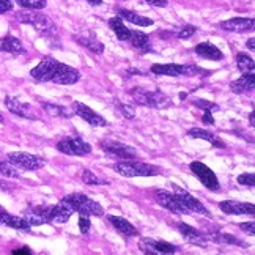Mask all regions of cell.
<instances>
[{"instance_id": "60d3db41", "label": "cell", "mask_w": 255, "mask_h": 255, "mask_svg": "<svg viewBox=\"0 0 255 255\" xmlns=\"http://www.w3.org/2000/svg\"><path fill=\"white\" fill-rule=\"evenodd\" d=\"M77 224H79V230H81V233L87 235L88 232H90V227H92V224H90V216H79V221H77Z\"/></svg>"}, {"instance_id": "ab89813d", "label": "cell", "mask_w": 255, "mask_h": 255, "mask_svg": "<svg viewBox=\"0 0 255 255\" xmlns=\"http://www.w3.org/2000/svg\"><path fill=\"white\" fill-rule=\"evenodd\" d=\"M238 183L241 186H249V188H254L255 186V175L254 173H241L238 176Z\"/></svg>"}, {"instance_id": "8d00e7d4", "label": "cell", "mask_w": 255, "mask_h": 255, "mask_svg": "<svg viewBox=\"0 0 255 255\" xmlns=\"http://www.w3.org/2000/svg\"><path fill=\"white\" fill-rule=\"evenodd\" d=\"M192 104L195 107H199V109H203L205 112H216V111H219V106L216 104V103L202 100V98H195V100L192 101Z\"/></svg>"}, {"instance_id": "d590c367", "label": "cell", "mask_w": 255, "mask_h": 255, "mask_svg": "<svg viewBox=\"0 0 255 255\" xmlns=\"http://www.w3.org/2000/svg\"><path fill=\"white\" fill-rule=\"evenodd\" d=\"M0 175H3L5 178H19V170L11 162L0 161Z\"/></svg>"}, {"instance_id": "52a82bcc", "label": "cell", "mask_w": 255, "mask_h": 255, "mask_svg": "<svg viewBox=\"0 0 255 255\" xmlns=\"http://www.w3.org/2000/svg\"><path fill=\"white\" fill-rule=\"evenodd\" d=\"M151 73L153 74H159V76H172V77H178V76H194L202 73L200 68L195 65H178V63H156L151 66Z\"/></svg>"}, {"instance_id": "2e32d148", "label": "cell", "mask_w": 255, "mask_h": 255, "mask_svg": "<svg viewBox=\"0 0 255 255\" xmlns=\"http://www.w3.org/2000/svg\"><path fill=\"white\" fill-rule=\"evenodd\" d=\"M175 195L178 197L180 203L183 205V207L188 210L189 213H197V214H203V216H211V213L205 208V205L197 200L194 197V195H191L188 191H184V189H180V188H176V192Z\"/></svg>"}, {"instance_id": "cb8c5ba5", "label": "cell", "mask_w": 255, "mask_h": 255, "mask_svg": "<svg viewBox=\"0 0 255 255\" xmlns=\"http://www.w3.org/2000/svg\"><path fill=\"white\" fill-rule=\"evenodd\" d=\"M255 88V76L254 73H244L240 79L233 81L230 84V90L237 95H241V93H251L254 92Z\"/></svg>"}, {"instance_id": "4dcf8cb0", "label": "cell", "mask_w": 255, "mask_h": 255, "mask_svg": "<svg viewBox=\"0 0 255 255\" xmlns=\"http://www.w3.org/2000/svg\"><path fill=\"white\" fill-rule=\"evenodd\" d=\"M129 41L132 43V46L135 49H139L142 52H151V46H150V36L143 33V32H131V38Z\"/></svg>"}, {"instance_id": "b9f144b4", "label": "cell", "mask_w": 255, "mask_h": 255, "mask_svg": "<svg viewBox=\"0 0 255 255\" xmlns=\"http://www.w3.org/2000/svg\"><path fill=\"white\" fill-rule=\"evenodd\" d=\"M238 227L244 232V233H248L249 237H254L255 235V224L251 221V222H241Z\"/></svg>"}, {"instance_id": "3957f363", "label": "cell", "mask_w": 255, "mask_h": 255, "mask_svg": "<svg viewBox=\"0 0 255 255\" xmlns=\"http://www.w3.org/2000/svg\"><path fill=\"white\" fill-rule=\"evenodd\" d=\"M27 211L41 218L44 224H65L73 216V210L62 202L57 205H36V207L28 208Z\"/></svg>"}, {"instance_id": "9a60e30c", "label": "cell", "mask_w": 255, "mask_h": 255, "mask_svg": "<svg viewBox=\"0 0 255 255\" xmlns=\"http://www.w3.org/2000/svg\"><path fill=\"white\" fill-rule=\"evenodd\" d=\"M156 199H158V202H159V205L162 208L172 211L173 214H189V211L180 203V200L175 195V192L159 189V191H156Z\"/></svg>"}, {"instance_id": "f35d334b", "label": "cell", "mask_w": 255, "mask_h": 255, "mask_svg": "<svg viewBox=\"0 0 255 255\" xmlns=\"http://www.w3.org/2000/svg\"><path fill=\"white\" fill-rule=\"evenodd\" d=\"M195 32H197V27H194V25L188 24V25L181 27V30H180L178 33H176V36H178L180 40H188V38H191Z\"/></svg>"}, {"instance_id": "1f68e13d", "label": "cell", "mask_w": 255, "mask_h": 255, "mask_svg": "<svg viewBox=\"0 0 255 255\" xmlns=\"http://www.w3.org/2000/svg\"><path fill=\"white\" fill-rule=\"evenodd\" d=\"M237 65H238V70L243 74L244 73H254V70H255V62L248 54H238L237 55Z\"/></svg>"}, {"instance_id": "681fc988", "label": "cell", "mask_w": 255, "mask_h": 255, "mask_svg": "<svg viewBox=\"0 0 255 255\" xmlns=\"http://www.w3.org/2000/svg\"><path fill=\"white\" fill-rule=\"evenodd\" d=\"M249 122H251V126H255V119H254V112L249 115Z\"/></svg>"}, {"instance_id": "9c48e42d", "label": "cell", "mask_w": 255, "mask_h": 255, "mask_svg": "<svg viewBox=\"0 0 255 255\" xmlns=\"http://www.w3.org/2000/svg\"><path fill=\"white\" fill-rule=\"evenodd\" d=\"M139 249L145 255H175L178 248L164 240H153V238H140Z\"/></svg>"}, {"instance_id": "277c9868", "label": "cell", "mask_w": 255, "mask_h": 255, "mask_svg": "<svg viewBox=\"0 0 255 255\" xmlns=\"http://www.w3.org/2000/svg\"><path fill=\"white\" fill-rule=\"evenodd\" d=\"M129 93L137 104L151 107V109H167V107L172 106L170 96L159 90H145V88L135 87Z\"/></svg>"}, {"instance_id": "e0dca14e", "label": "cell", "mask_w": 255, "mask_h": 255, "mask_svg": "<svg viewBox=\"0 0 255 255\" xmlns=\"http://www.w3.org/2000/svg\"><path fill=\"white\" fill-rule=\"evenodd\" d=\"M0 224L5 225V227H9V229H14V230H19V232H30V225L28 222L21 218V216H14L11 213H8L2 205H0Z\"/></svg>"}, {"instance_id": "d6986e66", "label": "cell", "mask_w": 255, "mask_h": 255, "mask_svg": "<svg viewBox=\"0 0 255 255\" xmlns=\"http://www.w3.org/2000/svg\"><path fill=\"white\" fill-rule=\"evenodd\" d=\"M219 208L222 210V213L225 214H249L254 216L255 214V207L254 203H246V202H235V200H225L219 203Z\"/></svg>"}, {"instance_id": "6da1fadb", "label": "cell", "mask_w": 255, "mask_h": 255, "mask_svg": "<svg viewBox=\"0 0 255 255\" xmlns=\"http://www.w3.org/2000/svg\"><path fill=\"white\" fill-rule=\"evenodd\" d=\"M16 19L19 22L32 25L38 33L44 36H54L57 35V25L51 17L43 14L38 9H22L16 13Z\"/></svg>"}, {"instance_id": "d6a6232c", "label": "cell", "mask_w": 255, "mask_h": 255, "mask_svg": "<svg viewBox=\"0 0 255 255\" xmlns=\"http://www.w3.org/2000/svg\"><path fill=\"white\" fill-rule=\"evenodd\" d=\"M43 107L52 117H60V119H70V117H71L70 111H68L66 107H63V106H57V104H52V103H43Z\"/></svg>"}, {"instance_id": "f907efd6", "label": "cell", "mask_w": 255, "mask_h": 255, "mask_svg": "<svg viewBox=\"0 0 255 255\" xmlns=\"http://www.w3.org/2000/svg\"><path fill=\"white\" fill-rule=\"evenodd\" d=\"M0 123H3V115L0 114Z\"/></svg>"}, {"instance_id": "5b68a950", "label": "cell", "mask_w": 255, "mask_h": 255, "mask_svg": "<svg viewBox=\"0 0 255 255\" xmlns=\"http://www.w3.org/2000/svg\"><path fill=\"white\" fill-rule=\"evenodd\" d=\"M114 170L117 173H120L122 176H126V178H135V176H156L161 173V170L156 167V165L140 162L135 159L117 162L114 165Z\"/></svg>"}, {"instance_id": "c3c4849f", "label": "cell", "mask_w": 255, "mask_h": 255, "mask_svg": "<svg viewBox=\"0 0 255 255\" xmlns=\"http://www.w3.org/2000/svg\"><path fill=\"white\" fill-rule=\"evenodd\" d=\"M248 47L251 49V51H254V49H255V43H254V38H251V40H248Z\"/></svg>"}, {"instance_id": "e575fe53", "label": "cell", "mask_w": 255, "mask_h": 255, "mask_svg": "<svg viewBox=\"0 0 255 255\" xmlns=\"http://www.w3.org/2000/svg\"><path fill=\"white\" fill-rule=\"evenodd\" d=\"M114 104H115L117 109L122 112V115L126 117V119H134V117H135V107L132 104H129V103H120V100H117V98L114 100Z\"/></svg>"}, {"instance_id": "7dc6e473", "label": "cell", "mask_w": 255, "mask_h": 255, "mask_svg": "<svg viewBox=\"0 0 255 255\" xmlns=\"http://www.w3.org/2000/svg\"><path fill=\"white\" fill-rule=\"evenodd\" d=\"M85 2H88L92 6H98V5L103 3V0H85Z\"/></svg>"}, {"instance_id": "f6af8a7d", "label": "cell", "mask_w": 255, "mask_h": 255, "mask_svg": "<svg viewBox=\"0 0 255 255\" xmlns=\"http://www.w3.org/2000/svg\"><path fill=\"white\" fill-rule=\"evenodd\" d=\"M202 122L203 125H214V117H213V112H205L203 117H202Z\"/></svg>"}, {"instance_id": "836d02e7", "label": "cell", "mask_w": 255, "mask_h": 255, "mask_svg": "<svg viewBox=\"0 0 255 255\" xmlns=\"http://www.w3.org/2000/svg\"><path fill=\"white\" fill-rule=\"evenodd\" d=\"M82 181L85 184H88V186H106V184H109V181H107V180L100 178V176H96L90 170H84L82 172Z\"/></svg>"}, {"instance_id": "f1b7e54d", "label": "cell", "mask_w": 255, "mask_h": 255, "mask_svg": "<svg viewBox=\"0 0 255 255\" xmlns=\"http://www.w3.org/2000/svg\"><path fill=\"white\" fill-rule=\"evenodd\" d=\"M109 27L114 30V33L117 35L120 41H129L131 38V30L125 25V22L122 21V17L115 16L109 19Z\"/></svg>"}, {"instance_id": "ac0fdd59", "label": "cell", "mask_w": 255, "mask_h": 255, "mask_svg": "<svg viewBox=\"0 0 255 255\" xmlns=\"http://www.w3.org/2000/svg\"><path fill=\"white\" fill-rule=\"evenodd\" d=\"M222 30L235 32V33H244V32H252L254 30V19L252 17H233L229 21H222L219 24Z\"/></svg>"}, {"instance_id": "7bdbcfd3", "label": "cell", "mask_w": 255, "mask_h": 255, "mask_svg": "<svg viewBox=\"0 0 255 255\" xmlns=\"http://www.w3.org/2000/svg\"><path fill=\"white\" fill-rule=\"evenodd\" d=\"M13 9V0H0V14H5Z\"/></svg>"}, {"instance_id": "30bf717a", "label": "cell", "mask_w": 255, "mask_h": 255, "mask_svg": "<svg viewBox=\"0 0 255 255\" xmlns=\"http://www.w3.org/2000/svg\"><path fill=\"white\" fill-rule=\"evenodd\" d=\"M191 170L194 172V175L197 176L199 181L207 189H210L213 192H218L221 189V184H219L218 176H216V173L208 167V165H205L200 161H194V162H191Z\"/></svg>"}, {"instance_id": "8fae6325", "label": "cell", "mask_w": 255, "mask_h": 255, "mask_svg": "<svg viewBox=\"0 0 255 255\" xmlns=\"http://www.w3.org/2000/svg\"><path fill=\"white\" fill-rule=\"evenodd\" d=\"M101 148L104 153L117 156V158H120L122 161H132L137 158V150L134 146H129L117 140H103Z\"/></svg>"}, {"instance_id": "8992f818", "label": "cell", "mask_w": 255, "mask_h": 255, "mask_svg": "<svg viewBox=\"0 0 255 255\" xmlns=\"http://www.w3.org/2000/svg\"><path fill=\"white\" fill-rule=\"evenodd\" d=\"M6 161L11 162L16 169L21 170H40L46 165V159L41 158V156L36 154H30V153H24V151H14V153H8Z\"/></svg>"}, {"instance_id": "7a4b0ae2", "label": "cell", "mask_w": 255, "mask_h": 255, "mask_svg": "<svg viewBox=\"0 0 255 255\" xmlns=\"http://www.w3.org/2000/svg\"><path fill=\"white\" fill-rule=\"evenodd\" d=\"M62 203H65L66 207H70L73 213H79V216H96V218H101L104 214V208L100 203L92 200L88 195L81 194V192H73L68 194L62 199Z\"/></svg>"}, {"instance_id": "ba28073f", "label": "cell", "mask_w": 255, "mask_h": 255, "mask_svg": "<svg viewBox=\"0 0 255 255\" xmlns=\"http://www.w3.org/2000/svg\"><path fill=\"white\" fill-rule=\"evenodd\" d=\"M57 150L68 156H87L92 153V145L82 140L81 137H63L58 140Z\"/></svg>"}, {"instance_id": "7402d4cb", "label": "cell", "mask_w": 255, "mask_h": 255, "mask_svg": "<svg viewBox=\"0 0 255 255\" xmlns=\"http://www.w3.org/2000/svg\"><path fill=\"white\" fill-rule=\"evenodd\" d=\"M178 232L184 237V240L191 243V244H197V246H207V241L208 238L205 237V235L202 232H199L197 229L191 227V225L184 224V222H178Z\"/></svg>"}, {"instance_id": "44dd1931", "label": "cell", "mask_w": 255, "mask_h": 255, "mask_svg": "<svg viewBox=\"0 0 255 255\" xmlns=\"http://www.w3.org/2000/svg\"><path fill=\"white\" fill-rule=\"evenodd\" d=\"M76 43H79L81 46H84L85 49H88L90 52L93 54H103L104 52V44L98 40V36L93 33V32H84V33H79L74 36Z\"/></svg>"}, {"instance_id": "7c38bea8", "label": "cell", "mask_w": 255, "mask_h": 255, "mask_svg": "<svg viewBox=\"0 0 255 255\" xmlns=\"http://www.w3.org/2000/svg\"><path fill=\"white\" fill-rule=\"evenodd\" d=\"M58 63H60V62L55 60L54 57H44L43 60L30 71L32 79L36 81V82H51L54 74H55Z\"/></svg>"}, {"instance_id": "83f0119b", "label": "cell", "mask_w": 255, "mask_h": 255, "mask_svg": "<svg viewBox=\"0 0 255 255\" xmlns=\"http://www.w3.org/2000/svg\"><path fill=\"white\" fill-rule=\"evenodd\" d=\"M119 17H122V19H126L128 22H132V24H135V25H139V27H146V25H153V19H150V17H145V16H142V14H139V13H134V11H129V9H125V8H122V9H119Z\"/></svg>"}, {"instance_id": "5bb4252c", "label": "cell", "mask_w": 255, "mask_h": 255, "mask_svg": "<svg viewBox=\"0 0 255 255\" xmlns=\"http://www.w3.org/2000/svg\"><path fill=\"white\" fill-rule=\"evenodd\" d=\"M73 111L76 115H79L84 122H87L88 125H92L95 128H101V126H107V120L103 115H100L98 112H95L93 109H90L88 106H85L84 103L74 101L73 103Z\"/></svg>"}, {"instance_id": "603a6c76", "label": "cell", "mask_w": 255, "mask_h": 255, "mask_svg": "<svg viewBox=\"0 0 255 255\" xmlns=\"http://www.w3.org/2000/svg\"><path fill=\"white\" fill-rule=\"evenodd\" d=\"M107 219H109V222L114 225V229L119 233H122L123 237H126V238L139 237V230H137L129 221H126L125 218H122V216L109 214V216H107Z\"/></svg>"}, {"instance_id": "4316f807", "label": "cell", "mask_w": 255, "mask_h": 255, "mask_svg": "<svg viewBox=\"0 0 255 255\" xmlns=\"http://www.w3.org/2000/svg\"><path fill=\"white\" fill-rule=\"evenodd\" d=\"M188 134L194 139H200V140H207L211 145H214L216 148H224L225 143L219 139L218 135H214L213 132H210L208 129H203V128H191L188 131Z\"/></svg>"}, {"instance_id": "bcb514c9", "label": "cell", "mask_w": 255, "mask_h": 255, "mask_svg": "<svg viewBox=\"0 0 255 255\" xmlns=\"http://www.w3.org/2000/svg\"><path fill=\"white\" fill-rule=\"evenodd\" d=\"M13 255H32V252L28 248H21V249L13 251Z\"/></svg>"}, {"instance_id": "ee69618b", "label": "cell", "mask_w": 255, "mask_h": 255, "mask_svg": "<svg viewBox=\"0 0 255 255\" xmlns=\"http://www.w3.org/2000/svg\"><path fill=\"white\" fill-rule=\"evenodd\" d=\"M146 3H150V5H153V6H161V8H164V6H167L169 5V0H145Z\"/></svg>"}, {"instance_id": "4fadbf2b", "label": "cell", "mask_w": 255, "mask_h": 255, "mask_svg": "<svg viewBox=\"0 0 255 255\" xmlns=\"http://www.w3.org/2000/svg\"><path fill=\"white\" fill-rule=\"evenodd\" d=\"M79 81H81V73L77 71L76 68L60 62L57 66L55 74H54L51 82H54L57 85H73Z\"/></svg>"}, {"instance_id": "484cf974", "label": "cell", "mask_w": 255, "mask_h": 255, "mask_svg": "<svg viewBox=\"0 0 255 255\" xmlns=\"http://www.w3.org/2000/svg\"><path fill=\"white\" fill-rule=\"evenodd\" d=\"M195 54L203 57V58H208V60H214V62H219L224 58V54L222 51L218 47V46H214L211 43H200L195 46Z\"/></svg>"}, {"instance_id": "74e56055", "label": "cell", "mask_w": 255, "mask_h": 255, "mask_svg": "<svg viewBox=\"0 0 255 255\" xmlns=\"http://www.w3.org/2000/svg\"><path fill=\"white\" fill-rule=\"evenodd\" d=\"M19 6H22L25 9H43L46 6V0H16Z\"/></svg>"}, {"instance_id": "d4e9b609", "label": "cell", "mask_w": 255, "mask_h": 255, "mask_svg": "<svg viewBox=\"0 0 255 255\" xmlns=\"http://www.w3.org/2000/svg\"><path fill=\"white\" fill-rule=\"evenodd\" d=\"M0 51L2 52H8L11 55H22L25 54V49L21 43V40L13 35H6L0 40Z\"/></svg>"}, {"instance_id": "ffe728a7", "label": "cell", "mask_w": 255, "mask_h": 255, "mask_svg": "<svg viewBox=\"0 0 255 255\" xmlns=\"http://www.w3.org/2000/svg\"><path fill=\"white\" fill-rule=\"evenodd\" d=\"M5 106H6V109L17 115V117H22V119H30V120H35L36 117L32 111V107L28 106L27 103H22V101H19L17 98L14 96H6L5 98Z\"/></svg>"}, {"instance_id": "f546056e", "label": "cell", "mask_w": 255, "mask_h": 255, "mask_svg": "<svg viewBox=\"0 0 255 255\" xmlns=\"http://www.w3.org/2000/svg\"><path fill=\"white\" fill-rule=\"evenodd\" d=\"M213 243H219V244H232V246H240V248H248L246 243H243L237 237H233L230 233H221V232H214L207 237Z\"/></svg>"}]
</instances>
